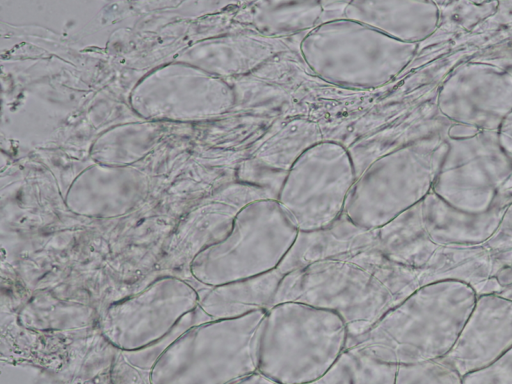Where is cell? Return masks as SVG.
<instances>
[{"mask_svg":"<svg viewBox=\"0 0 512 384\" xmlns=\"http://www.w3.org/2000/svg\"><path fill=\"white\" fill-rule=\"evenodd\" d=\"M497 10L504 23L512 22V2H498Z\"/></svg>","mask_w":512,"mask_h":384,"instance_id":"cell-29","label":"cell"},{"mask_svg":"<svg viewBox=\"0 0 512 384\" xmlns=\"http://www.w3.org/2000/svg\"><path fill=\"white\" fill-rule=\"evenodd\" d=\"M505 242L512 241V202L507 206L502 221L490 240L487 241L493 248L501 247Z\"/></svg>","mask_w":512,"mask_h":384,"instance_id":"cell-24","label":"cell"},{"mask_svg":"<svg viewBox=\"0 0 512 384\" xmlns=\"http://www.w3.org/2000/svg\"><path fill=\"white\" fill-rule=\"evenodd\" d=\"M322 13L318 25L345 19L347 1H321ZM317 25V26H318Z\"/></svg>","mask_w":512,"mask_h":384,"instance_id":"cell-25","label":"cell"},{"mask_svg":"<svg viewBox=\"0 0 512 384\" xmlns=\"http://www.w3.org/2000/svg\"><path fill=\"white\" fill-rule=\"evenodd\" d=\"M472 60L492 64L504 69H512V41L497 46Z\"/></svg>","mask_w":512,"mask_h":384,"instance_id":"cell-23","label":"cell"},{"mask_svg":"<svg viewBox=\"0 0 512 384\" xmlns=\"http://www.w3.org/2000/svg\"><path fill=\"white\" fill-rule=\"evenodd\" d=\"M398 365L345 348L332 367L311 384H395Z\"/></svg>","mask_w":512,"mask_h":384,"instance_id":"cell-19","label":"cell"},{"mask_svg":"<svg viewBox=\"0 0 512 384\" xmlns=\"http://www.w3.org/2000/svg\"><path fill=\"white\" fill-rule=\"evenodd\" d=\"M298 232L277 200L252 201L239 211L222 240L197 251L190 272L207 287L270 272L279 267Z\"/></svg>","mask_w":512,"mask_h":384,"instance_id":"cell-7","label":"cell"},{"mask_svg":"<svg viewBox=\"0 0 512 384\" xmlns=\"http://www.w3.org/2000/svg\"><path fill=\"white\" fill-rule=\"evenodd\" d=\"M248 5L244 12L248 28L277 38L309 32L318 25L322 13L321 3L316 1H257Z\"/></svg>","mask_w":512,"mask_h":384,"instance_id":"cell-17","label":"cell"},{"mask_svg":"<svg viewBox=\"0 0 512 384\" xmlns=\"http://www.w3.org/2000/svg\"><path fill=\"white\" fill-rule=\"evenodd\" d=\"M418 44L401 42L362 23L341 19L305 33L303 62L319 78L348 88H377L411 62Z\"/></svg>","mask_w":512,"mask_h":384,"instance_id":"cell-6","label":"cell"},{"mask_svg":"<svg viewBox=\"0 0 512 384\" xmlns=\"http://www.w3.org/2000/svg\"><path fill=\"white\" fill-rule=\"evenodd\" d=\"M447 131L375 159L358 174L343 214L358 226L377 229L422 201L432 191L447 152Z\"/></svg>","mask_w":512,"mask_h":384,"instance_id":"cell-5","label":"cell"},{"mask_svg":"<svg viewBox=\"0 0 512 384\" xmlns=\"http://www.w3.org/2000/svg\"><path fill=\"white\" fill-rule=\"evenodd\" d=\"M283 278L271 301H297L336 312L348 336L366 332L428 281L430 272L399 265L381 250L376 229L343 213L329 227L298 232L280 263Z\"/></svg>","mask_w":512,"mask_h":384,"instance_id":"cell-1","label":"cell"},{"mask_svg":"<svg viewBox=\"0 0 512 384\" xmlns=\"http://www.w3.org/2000/svg\"><path fill=\"white\" fill-rule=\"evenodd\" d=\"M477 299L459 279H439L414 290L346 347L396 365L443 358L455 344Z\"/></svg>","mask_w":512,"mask_h":384,"instance_id":"cell-2","label":"cell"},{"mask_svg":"<svg viewBox=\"0 0 512 384\" xmlns=\"http://www.w3.org/2000/svg\"><path fill=\"white\" fill-rule=\"evenodd\" d=\"M283 278L277 269L199 292L198 310L206 321L236 318L258 310H268Z\"/></svg>","mask_w":512,"mask_h":384,"instance_id":"cell-15","label":"cell"},{"mask_svg":"<svg viewBox=\"0 0 512 384\" xmlns=\"http://www.w3.org/2000/svg\"><path fill=\"white\" fill-rule=\"evenodd\" d=\"M266 310L200 322L158 356L150 384H231L257 372Z\"/></svg>","mask_w":512,"mask_h":384,"instance_id":"cell-4","label":"cell"},{"mask_svg":"<svg viewBox=\"0 0 512 384\" xmlns=\"http://www.w3.org/2000/svg\"><path fill=\"white\" fill-rule=\"evenodd\" d=\"M479 131L480 129L470 125L451 123V125L448 128L447 135L449 138L452 139H462L472 137L476 135Z\"/></svg>","mask_w":512,"mask_h":384,"instance_id":"cell-27","label":"cell"},{"mask_svg":"<svg viewBox=\"0 0 512 384\" xmlns=\"http://www.w3.org/2000/svg\"><path fill=\"white\" fill-rule=\"evenodd\" d=\"M357 176L342 145L321 141L293 164L277 201L299 232L321 230L341 216Z\"/></svg>","mask_w":512,"mask_h":384,"instance_id":"cell-8","label":"cell"},{"mask_svg":"<svg viewBox=\"0 0 512 384\" xmlns=\"http://www.w3.org/2000/svg\"><path fill=\"white\" fill-rule=\"evenodd\" d=\"M231 384H278V383L270 380L269 378H267L266 376L262 375L261 373H259L257 371L255 373L248 375L242 379H239Z\"/></svg>","mask_w":512,"mask_h":384,"instance_id":"cell-28","label":"cell"},{"mask_svg":"<svg viewBox=\"0 0 512 384\" xmlns=\"http://www.w3.org/2000/svg\"><path fill=\"white\" fill-rule=\"evenodd\" d=\"M347 337L345 322L332 310L278 303L261 324L257 371L278 384L314 383L339 358Z\"/></svg>","mask_w":512,"mask_h":384,"instance_id":"cell-3","label":"cell"},{"mask_svg":"<svg viewBox=\"0 0 512 384\" xmlns=\"http://www.w3.org/2000/svg\"><path fill=\"white\" fill-rule=\"evenodd\" d=\"M463 384H512V347L485 368L462 378Z\"/></svg>","mask_w":512,"mask_h":384,"instance_id":"cell-22","label":"cell"},{"mask_svg":"<svg viewBox=\"0 0 512 384\" xmlns=\"http://www.w3.org/2000/svg\"><path fill=\"white\" fill-rule=\"evenodd\" d=\"M511 193H500L496 204L481 214L460 211L431 191L421 201L424 227L431 241L444 248L446 245L471 246L487 242L496 233Z\"/></svg>","mask_w":512,"mask_h":384,"instance_id":"cell-13","label":"cell"},{"mask_svg":"<svg viewBox=\"0 0 512 384\" xmlns=\"http://www.w3.org/2000/svg\"><path fill=\"white\" fill-rule=\"evenodd\" d=\"M438 108L451 123L498 131L512 111V70L471 60L440 89Z\"/></svg>","mask_w":512,"mask_h":384,"instance_id":"cell-11","label":"cell"},{"mask_svg":"<svg viewBox=\"0 0 512 384\" xmlns=\"http://www.w3.org/2000/svg\"><path fill=\"white\" fill-rule=\"evenodd\" d=\"M344 17L392 39L418 44L436 31L440 12L435 2L349 1Z\"/></svg>","mask_w":512,"mask_h":384,"instance_id":"cell-14","label":"cell"},{"mask_svg":"<svg viewBox=\"0 0 512 384\" xmlns=\"http://www.w3.org/2000/svg\"><path fill=\"white\" fill-rule=\"evenodd\" d=\"M432 191L450 206L470 214L492 208L512 177V157L501 146L498 131L452 139Z\"/></svg>","mask_w":512,"mask_h":384,"instance_id":"cell-9","label":"cell"},{"mask_svg":"<svg viewBox=\"0 0 512 384\" xmlns=\"http://www.w3.org/2000/svg\"><path fill=\"white\" fill-rule=\"evenodd\" d=\"M321 141L315 122L293 119L268 137L252 157L267 166L288 172L305 151Z\"/></svg>","mask_w":512,"mask_h":384,"instance_id":"cell-18","label":"cell"},{"mask_svg":"<svg viewBox=\"0 0 512 384\" xmlns=\"http://www.w3.org/2000/svg\"><path fill=\"white\" fill-rule=\"evenodd\" d=\"M287 173V171L272 168L251 157L239 168L238 181L266 189L277 200Z\"/></svg>","mask_w":512,"mask_h":384,"instance_id":"cell-21","label":"cell"},{"mask_svg":"<svg viewBox=\"0 0 512 384\" xmlns=\"http://www.w3.org/2000/svg\"><path fill=\"white\" fill-rule=\"evenodd\" d=\"M378 244L393 262L416 270L435 266L439 247L431 241L424 227L421 201L389 223L376 229Z\"/></svg>","mask_w":512,"mask_h":384,"instance_id":"cell-16","label":"cell"},{"mask_svg":"<svg viewBox=\"0 0 512 384\" xmlns=\"http://www.w3.org/2000/svg\"><path fill=\"white\" fill-rule=\"evenodd\" d=\"M498 135L501 146L512 157V111L503 120Z\"/></svg>","mask_w":512,"mask_h":384,"instance_id":"cell-26","label":"cell"},{"mask_svg":"<svg viewBox=\"0 0 512 384\" xmlns=\"http://www.w3.org/2000/svg\"><path fill=\"white\" fill-rule=\"evenodd\" d=\"M395 384H463L462 376L441 360L398 365Z\"/></svg>","mask_w":512,"mask_h":384,"instance_id":"cell-20","label":"cell"},{"mask_svg":"<svg viewBox=\"0 0 512 384\" xmlns=\"http://www.w3.org/2000/svg\"><path fill=\"white\" fill-rule=\"evenodd\" d=\"M512 347V299L477 295L452 349L441 359L462 378L487 367Z\"/></svg>","mask_w":512,"mask_h":384,"instance_id":"cell-12","label":"cell"},{"mask_svg":"<svg viewBox=\"0 0 512 384\" xmlns=\"http://www.w3.org/2000/svg\"><path fill=\"white\" fill-rule=\"evenodd\" d=\"M200 294L175 276L156 279L135 295L107 307L100 321L104 337L116 348L135 351L165 337L199 305Z\"/></svg>","mask_w":512,"mask_h":384,"instance_id":"cell-10","label":"cell"}]
</instances>
